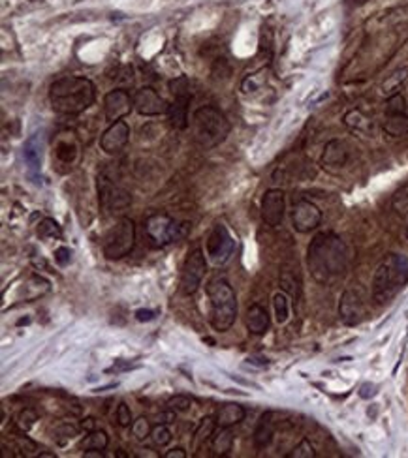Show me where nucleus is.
Wrapping results in <instances>:
<instances>
[{
  "label": "nucleus",
  "instance_id": "obj_1",
  "mask_svg": "<svg viewBox=\"0 0 408 458\" xmlns=\"http://www.w3.org/2000/svg\"><path fill=\"white\" fill-rule=\"evenodd\" d=\"M350 263L348 246L337 233H318L307 248V267L310 276L322 285L337 282L346 274Z\"/></svg>",
  "mask_w": 408,
  "mask_h": 458
},
{
  "label": "nucleus",
  "instance_id": "obj_2",
  "mask_svg": "<svg viewBox=\"0 0 408 458\" xmlns=\"http://www.w3.org/2000/svg\"><path fill=\"white\" fill-rule=\"evenodd\" d=\"M96 100V87L87 77L65 76L51 83L49 102L55 113L79 115L87 111Z\"/></svg>",
  "mask_w": 408,
  "mask_h": 458
},
{
  "label": "nucleus",
  "instance_id": "obj_3",
  "mask_svg": "<svg viewBox=\"0 0 408 458\" xmlns=\"http://www.w3.org/2000/svg\"><path fill=\"white\" fill-rule=\"evenodd\" d=\"M408 282V257L401 254L386 255L374 271L373 299L379 304L391 301Z\"/></svg>",
  "mask_w": 408,
  "mask_h": 458
},
{
  "label": "nucleus",
  "instance_id": "obj_4",
  "mask_svg": "<svg viewBox=\"0 0 408 458\" xmlns=\"http://www.w3.org/2000/svg\"><path fill=\"white\" fill-rule=\"evenodd\" d=\"M207 297L211 302V325L218 332L230 331L237 319V295L226 278L215 276L207 282Z\"/></svg>",
  "mask_w": 408,
  "mask_h": 458
},
{
  "label": "nucleus",
  "instance_id": "obj_5",
  "mask_svg": "<svg viewBox=\"0 0 408 458\" xmlns=\"http://www.w3.org/2000/svg\"><path fill=\"white\" fill-rule=\"evenodd\" d=\"M232 130V124L226 119V115L221 109L213 105H204L196 109L192 115V134L196 145H199L205 151L215 149L226 140Z\"/></svg>",
  "mask_w": 408,
  "mask_h": 458
},
{
  "label": "nucleus",
  "instance_id": "obj_6",
  "mask_svg": "<svg viewBox=\"0 0 408 458\" xmlns=\"http://www.w3.org/2000/svg\"><path fill=\"white\" fill-rule=\"evenodd\" d=\"M136 246V224L129 216H121L105 235L102 250L107 260H123Z\"/></svg>",
  "mask_w": 408,
  "mask_h": 458
},
{
  "label": "nucleus",
  "instance_id": "obj_7",
  "mask_svg": "<svg viewBox=\"0 0 408 458\" xmlns=\"http://www.w3.org/2000/svg\"><path fill=\"white\" fill-rule=\"evenodd\" d=\"M190 224L187 222H175L169 215H164V213H157V215H151L145 220V233L149 241H151L154 246H168L171 243H177L188 235L190 231Z\"/></svg>",
  "mask_w": 408,
  "mask_h": 458
},
{
  "label": "nucleus",
  "instance_id": "obj_8",
  "mask_svg": "<svg viewBox=\"0 0 408 458\" xmlns=\"http://www.w3.org/2000/svg\"><path fill=\"white\" fill-rule=\"evenodd\" d=\"M169 88H171V94H173V102L169 104L168 109L169 124L175 130H185V128H188V105H190V100H192L190 81H188L187 76H181L169 83Z\"/></svg>",
  "mask_w": 408,
  "mask_h": 458
},
{
  "label": "nucleus",
  "instance_id": "obj_9",
  "mask_svg": "<svg viewBox=\"0 0 408 458\" xmlns=\"http://www.w3.org/2000/svg\"><path fill=\"white\" fill-rule=\"evenodd\" d=\"M205 273H207V261L202 248L190 250L185 257L181 271V291L185 295H194L202 285Z\"/></svg>",
  "mask_w": 408,
  "mask_h": 458
},
{
  "label": "nucleus",
  "instance_id": "obj_10",
  "mask_svg": "<svg viewBox=\"0 0 408 458\" xmlns=\"http://www.w3.org/2000/svg\"><path fill=\"white\" fill-rule=\"evenodd\" d=\"M205 252L215 265H224L235 252V238L230 235L224 224H216L205 241Z\"/></svg>",
  "mask_w": 408,
  "mask_h": 458
},
{
  "label": "nucleus",
  "instance_id": "obj_11",
  "mask_svg": "<svg viewBox=\"0 0 408 458\" xmlns=\"http://www.w3.org/2000/svg\"><path fill=\"white\" fill-rule=\"evenodd\" d=\"M98 201L100 207L105 213H119V210L129 209L132 203V196L129 191L115 184L113 180L107 177H100L98 179Z\"/></svg>",
  "mask_w": 408,
  "mask_h": 458
},
{
  "label": "nucleus",
  "instance_id": "obj_12",
  "mask_svg": "<svg viewBox=\"0 0 408 458\" xmlns=\"http://www.w3.org/2000/svg\"><path fill=\"white\" fill-rule=\"evenodd\" d=\"M322 224V210L309 199H299L291 209V227L298 233H310Z\"/></svg>",
  "mask_w": 408,
  "mask_h": 458
},
{
  "label": "nucleus",
  "instance_id": "obj_13",
  "mask_svg": "<svg viewBox=\"0 0 408 458\" xmlns=\"http://www.w3.org/2000/svg\"><path fill=\"white\" fill-rule=\"evenodd\" d=\"M367 314V307H365V301H363V295L357 290H346L341 295V301H338V316H341V321L348 327H354V325L362 323L363 318Z\"/></svg>",
  "mask_w": 408,
  "mask_h": 458
},
{
  "label": "nucleus",
  "instance_id": "obj_14",
  "mask_svg": "<svg viewBox=\"0 0 408 458\" xmlns=\"http://www.w3.org/2000/svg\"><path fill=\"white\" fill-rule=\"evenodd\" d=\"M286 215V194L280 188H271L262 198V220L269 227H279Z\"/></svg>",
  "mask_w": 408,
  "mask_h": 458
},
{
  "label": "nucleus",
  "instance_id": "obj_15",
  "mask_svg": "<svg viewBox=\"0 0 408 458\" xmlns=\"http://www.w3.org/2000/svg\"><path fill=\"white\" fill-rule=\"evenodd\" d=\"M130 141V126L126 121L111 122L110 128L105 130L102 137H100V147L105 154L115 156L119 152L124 151V147L129 145Z\"/></svg>",
  "mask_w": 408,
  "mask_h": 458
},
{
  "label": "nucleus",
  "instance_id": "obj_16",
  "mask_svg": "<svg viewBox=\"0 0 408 458\" xmlns=\"http://www.w3.org/2000/svg\"><path fill=\"white\" fill-rule=\"evenodd\" d=\"M134 109V98L123 88H115L104 96V115L110 122L123 121Z\"/></svg>",
  "mask_w": 408,
  "mask_h": 458
},
{
  "label": "nucleus",
  "instance_id": "obj_17",
  "mask_svg": "<svg viewBox=\"0 0 408 458\" xmlns=\"http://www.w3.org/2000/svg\"><path fill=\"white\" fill-rule=\"evenodd\" d=\"M134 109L143 116H158L168 113L169 104L152 87H141L134 94Z\"/></svg>",
  "mask_w": 408,
  "mask_h": 458
},
{
  "label": "nucleus",
  "instance_id": "obj_18",
  "mask_svg": "<svg viewBox=\"0 0 408 458\" xmlns=\"http://www.w3.org/2000/svg\"><path fill=\"white\" fill-rule=\"evenodd\" d=\"M348 162V147L341 140L327 141L322 152V166L329 171H337Z\"/></svg>",
  "mask_w": 408,
  "mask_h": 458
},
{
  "label": "nucleus",
  "instance_id": "obj_19",
  "mask_svg": "<svg viewBox=\"0 0 408 458\" xmlns=\"http://www.w3.org/2000/svg\"><path fill=\"white\" fill-rule=\"evenodd\" d=\"M245 325L246 329L252 332V335H265L269 331V325H271V319H269V312L262 304H251V307L246 308L245 314Z\"/></svg>",
  "mask_w": 408,
  "mask_h": 458
},
{
  "label": "nucleus",
  "instance_id": "obj_20",
  "mask_svg": "<svg viewBox=\"0 0 408 458\" xmlns=\"http://www.w3.org/2000/svg\"><path fill=\"white\" fill-rule=\"evenodd\" d=\"M23 158L27 168H29V173L34 175L40 171L41 168V141L40 135L34 134L30 135L29 140L25 141L23 147Z\"/></svg>",
  "mask_w": 408,
  "mask_h": 458
},
{
  "label": "nucleus",
  "instance_id": "obj_21",
  "mask_svg": "<svg viewBox=\"0 0 408 458\" xmlns=\"http://www.w3.org/2000/svg\"><path fill=\"white\" fill-rule=\"evenodd\" d=\"M246 417V410L241 404H235V402H228L224 406H221L218 413H216V424L218 426H235L239 424L241 421H245Z\"/></svg>",
  "mask_w": 408,
  "mask_h": 458
},
{
  "label": "nucleus",
  "instance_id": "obj_22",
  "mask_svg": "<svg viewBox=\"0 0 408 458\" xmlns=\"http://www.w3.org/2000/svg\"><path fill=\"white\" fill-rule=\"evenodd\" d=\"M275 436V421L273 413H263L262 419L258 421V426L254 430V445L258 449H265L271 443Z\"/></svg>",
  "mask_w": 408,
  "mask_h": 458
},
{
  "label": "nucleus",
  "instance_id": "obj_23",
  "mask_svg": "<svg viewBox=\"0 0 408 458\" xmlns=\"http://www.w3.org/2000/svg\"><path fill=\"white\" fill-rule=\"evenodd\" d=\"M233 441H235V436H233L232 429L230 426H218V430H215V434L211 438V449L215 451V454H230V451L233 449Z\"/></svg>",
  "mask_w": 408,
  "mask_h": 458
},
{
  "label": "nucleus",
  "instance_id": "obj_24",
  "mask_svg": "<svg viewBox=\"0 0 408 458\" xmlns=\"http://www.w3.org/2000/svg\"><path fill=\"white\" fill-rule=\"evenodd\" d=\"M408 79V66H402V68H397L391 76L386 77V81L382 83V94H384L386 98H390V96H395V94L401 93V88L404 87V83Z\"/></svg>",
  "mask_w": 408,
  "mask_h": 458
},
{
  "label": "nucleus",
  "instance_id": "obj_25",
  "mask_svg": "<svg viewBox=\"0 0 408 458\" xmlns=\"http://www.w3.org/2000/svg\"><path fill=\"white\" fill-rule=\"evenodd\" d=\"M384 132L391 137H402L408 135V113H397V115H386L382 122Z\"/></svg>",
  "mask_w": 408,
  "mask_h": 458
},
{
  "label": "nucleus",
  "instance_id": "obj_26",
  "mask_svg": "<svg viewBox=\"0 0 408 458\" xmlns=\"http://www.w3.org/2000/svg\"><path fill=\"white\" fill-rule=\"evenodd\" d=\"M344 126L352 130V132H360V134H367L371 130V121L369 116L363 113L362 109H350L344 113L343 116Z\"/></svg>",
  "mask_w": 408,
  "mask_h": 458
},
{
  "label": "nucleus",
  "instance_id": "obj_27",
  "mask_svg": "<svg viewBox=\"0 0 408 458\" xmlns=\"http://www.w3.org/2000/svg\"><path fill=\"white\" fill-rule=\"evenodd\" d=\"M107 445H110V436L105 434L104 430H93V432H87L85 440L79 443V449H81V451H88V449H100V451H104Z\"/></svg>",
  "mask_w": 408,
  "mask_h": 458
},
{
  "label": "nucleus",
  "instance_id": "obj_28",
  "mask_svg": "<svg viewBox=\"0 0 408 458\" xmlns=\"http://www.w3.org/2000/svg\"><path fill=\"white\" fill-rule=\"evenodd\" d=\"M273 310H275V319H277V323H286L288 319H290V299H288V293L284 291H280L277 295L273 297Z\"/></svg>",
  "mask_w": 408,
  "mask_h": 458
},
{
  "label": "nucleus",
  "instance_id": "obj_29",
  "mask_svg": "<svg viewBox=\"0 0 408 458\" xmlns=\"http://www.w3.org/2000/svg\"><path fill=\"white\" fill-rule=\"evenodd\" d=\"M216 426H218V424H216V417L207 415V417L202 419L198 424V429H196V432H194V445H199V443L211 440L213 434H215Z\"/></svg>",
  "mask_w": 408,
  "mask_h": 458
},
{
  "label": "nucleus",
  "instance_id": "obj_30",
  "mask_svg": "<svg viewBox=\"0 0 408 458\" xmlns=\"http://www.w3.org/2000/svg\"><path fill=\"white\" fill-rule=\"evenodd\" d=\"M280 288L288 295L299 297L301 288H299V278L294 274V271H288L286 267H282V271H280Z\"/></svg>",
  "mask_w": 408,
  "mask_h": 458
},
{
  "label": "nucleus",
  "instance_id": "obj_31",
  "mask_svg": "<svg viewBox=\"0 0 408 458\" xmlns=\"http://www.w3.org/2000/svg\"><path fill=\"white\" fill-rule=\"evenodd\" d=\"M38 237L46 238V241H49V238H62V229H60V226L53 218H44L38 224Z\"/></svg>",
  "mask_w": 408,
  "mask_h": 458
},
{
  "label": "nucleus",
  "instance_id": "obj_32",
  "mask_svg": "<svg viewBox=\"0 0 408 458\" xmlns=\"http://www.w3.org/2000/svg\"><path fill=\"white\" fill-rule=\"evenodd\" d=\"M171 438H173V434H171V430H169L168 424L158 423V424H154V426H152L151 440L157 447L169 445V443H171Z\"/></svg>",
  "mask_w": 408,
  "mask_h": 458
},
{
  "label": "nucleus",
  "instance_id": "obj_33",
  "mask_svg": "<svg viewBox=\"0 0 408 458\" xmlns=\"http://www.w3.org/2000/svg\"><path fill=\"white\" fill-rule=\"evenodd\" d=\"M315 457H316L315 447H312V443H310L307 438H303V440L299 441L298 445L294 447L290 452H286V458H315Z\"/></svg>",
  "mask_w": 408,
  "mask_h": 458
},
{
  "label": "nucleus",
  "instance_id": "obj_34",
  "mask_svg": "<svg viewBox=\"0 0 408 458\" xmlns=\"http://www.w3.org/2000/svg\"><path fill=\"white\" fill-rule=\"evenodd\" d=\"M36 421H38V413H36L34 410H30V408H25V410L19 412L18 419H15V424H18V429L21 430V432H29L36 424Z\"/></svg>",
  "mask_w": 408,
  "mask_h": 458
},
{
  "label": "nucleus",
  "instance_id": "obj_35",
  "mask_svg": "<svg viewBox=\"0 0 408 458\" xmlns=\"http://www.w3.org/2000/svg\"><path fill=\"white\" fill-rule=\"evenodd\" d=\"M397 113H408L407 100L401 93L390 96L388 102H386V115H397Z\"/></svg>",
  "mask_w": 408,
  "mask_h": 458
},
{
  "label": "nucleus",
  "instance_id": "obj_36",
  "mask_svg": "<svg viewBox=\"0 0 408 458\" xmlns=\"http://www.w3.org/2000/svg\"><path fill=\"white\" fill-rule=\"evenodd\" d=\"M151 432H152V426L151 423H149V419L140 417L132 423V434H134V438L138 441H143L147 440V438H151Z\"/></svg>",
  "mask_w": 408,
  "mask_h": 458
},
{
  "label": "nucleus",
  "instance_id": "obj_37",
  "mask_svg": "<svg viewBox=\"0 0 408 458\" xmlns=\"http://www.w3.org/2000/svg\"><path fill=\"white\" fill-rule=\"evenodd\" d=\"M168 410H173L175 413H183L188 412L192 408V398H188L187 395H175L168 400Z\"/></svg>",
  "mask_w": 408,
  "mask_h": 458
},
{
  "label": "nucleus",
  "instance_id": "obj_38",
  "mask_svg": "<svg viewBox=\"0 0 408 458\" xmlns=\"http://www.w3.org/2000/svg\"><path fill=\"white\" fill-rule=\"evenodd\" d=\"M393 209L401 216L408 215V186H402L401 190L393 196Z\"/></svg>",
  "mask_w": 408,
  "mask_h": 458
},
{
  "label": "nucleus",
  "instance_id": "obj_39",
  "mask_svg": "<svg viewBox=\"0 0 408 458\" xmlns=\"http://www.w3.org/2000/svg\"><path fill=\"white\" fill-rule=\"evenodd\" d=\"M117 423H119V426H123V429H129V426H132V423H134V419H132V412H130V408L124 404V402H121L119 406H117Z\"/></svg>",
  "mask_w": 408,
  "mask_h": 458
},
{
  "label": "nucleus",
  "instance_id": "obj_40",
  "mask_svg": "<svg viewBox=\"0 0 408 458\" xmlns=\"http://www.w3.org/2000/svg\"><path fill=\"white\" fill-rule=\"evenodd\" d=\"M55 261H57L58 267H66V265H70L72 250L66 248V246H60V248H57L55 250Z\"/></svg>",
  "mask_w": 408,
  "mask_h": 458
},
{
  "label": "nucleus",
  "instance_id": "obj_41",
  "mask_svg": "<svg viewBox=\"0 0 408 458\" xmlns=\"http://www.w3.org/2000/svg\"><path fill=\"white\" fill-rule=\"evenodd\" d=\"M81 430V426H76V424H70V423H65L60 424L57 429V434L58 436H65V438H74V436H77V432Z\"/></svg>",
  "mask_w": 408,
  "mask_h": 458
},
{
  "label": "nucleus",
  "instance_id": "obj_42",
  "mask_svg": "<svg viewBox=\"0 0 408 458\" xmlns=\"http://www.w3.org/2000/svg\"><path fill=\"white\" fill-rule=\"evenodd\" d=\"M134 316H136V319L140 321V323H147V321H152V319L157 318V310H149V308H140V310H138Z\"/></svg>",
  "mask_w": 408,
  "mask_h": 458
},
{
  "label": "nucleus",
  "instance_id": "obj_43",
  "mask_svg": "<svg viewBox=\"0 0 408 458\" xmlns=\"http://www.w3.org/2000/svg\"><path fill=\"white\" fill-rule=\"evenodd\" d=\"M18 445L23 452H32L36 451V443L32 440H29L27 436H18Z\"/></svg>",
  "mask_w": 408,
  "mask_h": 458
},
{
  "label": "nucleus",
  "instance_id": "obj_44",
  "mask_svg": "<svg viewBox=\"0 0 408 458\" xmlns=\"http://www.w3.org/2000/svg\"><path fill=\"white\" fill-rule=\"evenodd\" d=\"M130 368H134V366L130 365V363H124L123 359H117L115 361V365L111 366V368H107V370H105V372H107V374H113V372H115V374H117V372L130 370Z\"/></svg>",
  "mask_w": 408,
  "mask_h": 458
},
{
  "label": "nucleus",
  "instance_id": "obj_45",
  "mask_svg": "<svg viewBox=\"0 0 408 458\" xmlns=\"http://www.w3.org/2000/svg\"><path fill=\"white\" fill-rule=\"evenodd\" d=\"M376 395V385L374 383H365V385H362V389H360V396L362 398H371V396Z\"/></svg>",
  "mask_w": 408,
  "mask_h": 458
},
{
  "label": "nucleus",
  "instance_id": "obj_46",
  "mask_svg": "<svg viewBox=\"0 0 408 458\" xmlns=\"http://www.w3.org/2000/svg\"><path fill=\"white\" fill-rule=\"evenodd\" d=\"M164 458H187V451L183 447H175V449L164 452Z\"/></svg>",
  "mask_w": 408,
  "mask_h": 458
},
{
  "label": "nucleus",
  "instance_id": "obj_47",
  "mask_svg": "<svg viewBox=\"0 0 408 458\" xmlns=\"http://www.w3.org/2000/svg\"><path fill=\"white\" fill-rule=\"evenodd\" d=\"M173 419H175V412L173 410H168L166 413H160V415H158V423L169 424V423H173Z\"/></svg>",
  "mask_w": 408,
  "mask_h": 458
},
{
  "label": "nucleus",
  "instance_id": "obj_48",
  "mask_svg": "<svg viewBox=\"0 0 408 458\" xmlns=\"http://www.w3.org/2000/svg\"><path fill=\"white\" fill-rule=\"evenodd\" d=\"M79 426H81V430H85V432H93V430H96V421H94L93 417H87L83 419Z\"/></svg>",
  "mask_w": 408,
  "mask_h": 458
},
{
  "label": "nucleus",
  "instance_id": "obj_49",
  "mask_svg": "<svg viewBox=\"0 0 408 458\" xmlns=\"http://www.w3.org/2000/svg\"><path fill=\"white\" fill-rule=\"evenodd\" d=\"M83 457L85 458H104V452L100 449H88V451H83Z\"/></svg>",
  "mask_w": 408,
  "mask_h": 458
},
{
  "label": "nucleus",
  "instance_id": "obj_50",
  "mask_svg": "<svg viewBox=\"0 0 408 458\" xmlns=\"http://www.w3.org/2000/svg\"><path fill=\"white\" fill-rule=\"evenodd\" d=\"M249 363H251V365H258V366H268L269 365L268 359H262V357H251V359H249Z\"/></svg>",
  "mask_w": 408,
  "mask_h": 458
},
{
  "label": "nucleus",
  "instance_id": "obj_51",
  "mask_svg": "<svg viewBox=\"0 0 408 458\" xmlns=\"http://www.w3.org/2000/svg\"><path fill=\"white\" fill-rule=\"evenodd\" d=\"M407 238H408V226H407Z\"/></svg>",
  "mask_w": 408,
  "mask_h": 458
}]
</instances>
